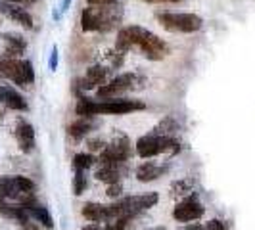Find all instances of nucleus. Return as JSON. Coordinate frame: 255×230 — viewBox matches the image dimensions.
Instances as JSON below:
<instances>
[{"label":"nucleus","mask_w":255,"mask_h":230,"mask_svg":"<svg viewBox=\"0 0 255 230\" xmlns=\"http://www.w3.org/2000/svg\"><path fill=\"white\" fill-rule=\"evenodd\" d=\"M83 230H104V227L100 223H90L87 227H83Z\"/></svg>","instance_id":"32"},{"label":"nucleus","mask_w":255,"mask_h":230,"mask_svg":"<svg viewBox=\"0 0 255 230\" xmlns=\"http://www.w3.org/2000/svg\"><path fill=\"white\" fill-rule=\"evenodd\" d=\"M0 13L6 15L8 19H12L15 23H19L25 29H33L35 21H33V15L27 12L25 6H19V4H8V2H2L0 4Z\"/></svg>","instance_id":"14"},{"label":"nucleus","mask_w":255,"mask_h":230,"mask_svg":"<svg viewBox=\"0 0 255 230\" xmlns=\"http://www.w3.org/2000/svg\"><path fill=\"white\" fill-rule=\"evenodd\" d=\"M52 71H56V67H58V48H52V54H50V62H48Z\"/></svg>","instance_id":"30"},{"label":"nucleus","mask_w":255,"mask_h":230,"mask_svg":"<svg viewBox=\"0 0 255 230\" xmlns=\"http://www.w3.org/2000/svg\"><path fill=\"white\" fill-rule=\"evenodd\" d=\"M37 192V184L27 177H0V196L6 202L12 204H25L27 200L35 198Z\"/></svg>","instance_id":"9"},{"label":"nucleus","mask_w":255,"mask_h":230,"mask_svg":"<svg viewBox=\"0 0 255 230\" xmlns=\"http://www.w3.org/2000/svg\"><path fill=\"white\" fill-rule=\"evenodd\" d=\"M146 4H179L182 0H142Z\"/></svg>","instance_id":"31"},{"label":"nucleus","mask_w":255,"mask_h":230,"mask_svg":"<svg viewBox=\"0 0 255 230\" xmlns=\"http://www.w3.org/2000/svg\"><path fill=\"white\" fill-rule=\"evenodd\" d=\"M0 77L12 81L17 87H29L35 83V69L29 60L0 54Z\"/></svg>","instance_id":"8"},{"label":"nucleus","mask_w":255,"mask_h":230,"mask_svg":"<svg viewBox=\"0 0 255 230\" xmlns=\"http://www.w3.org/2000/svg\"><path fill=\"white\" fill-rule=\"evenodd\" d=\"M13 136H15V142L19 146V150L23 153H31L37 146V138H35V128L31 123L27 121H19L15 125V130H13Z\"/></svg>","instance_id":"13"},{"label":"nucleus","mask_w":255,"mask_h":230,"mask_svg":"<svg viewBox=\"0 0 255 230\" xmlns=\"http://www.w3.org/2000/svg\"><path fill=\"white\" fill-rule=\"evenodd\" d=\"M155 19L169 33L192 35L204 27V17L192 12H157Z\"/></svg>","instance_id":"5"},{"label":"nucleus","mask_w":255,"mask_h":230,"mask_svg":"<svg viewBox=\"0 0 255 230\" xmlns=\"http://www.w3.org/2000/svg\"><path fill=\"white\" fill-rule=\"evenodd\" d=\"M123 19V12L117 6H89L81 12V29L83 31H89V33H94V31H112L115 27L121 23Z\"/></svg>","instance_id":"4"},{"label":"nucleus","mask_w":255,"mask_h":230,"mask_svg":"<svg viewBox=\"0 0 255 230\" xmlns=\"http://www.w3.org/2000/svg\"><path fill=\"white\" fill-rule=\"evenodd\" d=\"M132 157V142L123 130H115L112 140L106 144V148L100 153L98 163H117L127 165V161Z\"/></svg>","instance_id":"10"},{"label":"nucleus","mask_w":255,"mask_h":230,"mask_svg":"<svg viewBox=\"0 0 255 230\" xmlns=\"http://www.w3.org/2000/svg\"><path fill=\"white\" fill-rule=\"evenodd\" d=\"M106 144H108V142L104 140V138H100V136H98V138H89V140H87V146H89L90 153L92 152L102 153V150L106 148Z\"/></svg>","instance_id":"26"},{"label":"nucleus","mask_w":255,"mask_h":230,"mask_svg":"<svg viewBox=\"0 0 255 230\" xmlns=\"http://www.w3.org/2000/svg\"><path fill=\"white\" fill-rule=\"evenodd\" d=\"M130 48H138L144 58L152 62H161L171 54L169 44L161 37H157L150 29L140 25H125L119 29L117 40H115V50L128 52Z\"/></svg>","instance_id":"1"},{"label":"nucleus","mask_w":255,"mask_h":230,"mask_svg":"<svg viewBox=\"0 0 255 230\" xmlns=\"http://www.w3.org/2000/svg\"><path fill=\"white\" fill-rule=\"evenodd\" d=\"M167 171H169V165H161V163H155V161H144L136 167L134 177L138 182H153L159 177H163Z\"/></svg>","instance_id":"17"},{"label":"nucleus","mask_w":255,"mask_h":230,"mask_svg":"<svg viewBox=\"0 0 255 230\" xmlns=\"http://www.w3.org/2000/svg\"><path fill=\"white\" fill-rule=\"evenodd\" d=\"M125 175H127V165H117V163H98V169L94 173V177L106 184L121 182Z\"/></svg>","instance_id":"16"},{"label":"nucleus","mask_w":255,"mask_h":230,"mask_svg":"<svg viewBox=\"0 0 255 230\" xmlns=\"http://www.w3.org/2000/svg\"><path fill=\"white\" fill-rule=\"evenodd\" d=\"M204 213H205L204 204H202L196 196H188V198L177 202L175 209H173V219H175L177 223L188 225V223L200 221V219L204 217Z\"/></svg>","instance_id":"11"},{"label":"nucleus","mask_w":255,"mask_h":230,"mask_svg":"<svg viewBox=\"0 0 255 230\" xmlns=\"http://www.w3.org/2000/svg\"><path fill=\"white\" fill-rule=\"evenodd\" d=\"M0 21H2V13H0Z\"/></svg>","instance_id":"37"},{"label":"nucleus","mask_w":255,"mask_h":230,"mask_svg":"<svg viewBox=\"0 0 255 230\" xmlns=\"http://www.w3.org/2000/svg\"><path fill=\"white\" fill-rule=\"evenodd\" d=\"M89 188V177H87V171H77L73 175V194L75 196H83Z\"/></svg>","instance_id":"25"},{"label":"nucleus","mask_w":255,"mask_h":230,"mask_svg":"<svg viewBox=\"0 0 255 230\" xmlns=\"http://www.w3.org/2000/svg\"><path fill=\"white\" fill-rule=\"evenodd\" d=\"M146 85V79L138 73H121L115 79L108 81L96 90V98L98 100H114V98H123L127 92L132 90H140Z\"/></svg>","instance_id":"6"},{"label":"nucleus","mask_w":255,"mask_h":230,"mask_svg":"<svg viewBox=\"0 0 255 230\" xmlns=\"http://www.w3.org/2000/svg\"><path fill=\"white\" fill-rule=\"evenodd\" d=\"M108 73L110 69L104 65H92L87 69V73L79 81V87L83 90H98L102 85L108 83Z\"/></svg>","instance_id":"12"},{"label":"nucleus","mask_w":255,"mask_h":230,"mask_svg":"<svg viewBox=\"0 0 255 230\" xmlns=\"http://www.w3.org/2000/svg\"><path fill=\"white\" fill-rule=\"evenodd\" d=\"M89 6H117L119 0H85Z\"/></svg>","instance_id":"29"},{"label":"nucleus","mask_w":255,"mask_h":230,"mask_svg":"<svg viewBox=\"0 0 255 230\" xmlns=\"http://www.w3.org/2000/svg\"><path fill=\"white\" fill-rule=\"evenodd\" d=\"M205 230H227V223L221 219H211L209 223H205Z\"/></svg>","instance_id":"28"},{"label":"nucleus","mask_w":255,"mask_h":230,"mask_svg":"<svg viewBox=\"0 0 255 230\" xmlns=\"http://www.w3.org/2000/svg\"><path fill=\"white\" fill-rule=\"evenodd\" d=\"M159 202V196L155 192H146V194H136V196H121L119 200H114L112 204L106 205V221L114 219H136L144 211L155 207Z\"/></svg>","instance_id":"3"},{"label":"nucleus","mask_w":255,"mask_h":230,"mask_svg":"<svg viewBox=\"0 0 255 230\" xmlns=\"http://www.w3.org/2000/svg\"><path fill=\"white\" fill-rule=\"evenodd\" d=\"M4 56H10V58H21L27 50V42L21 35H15V33H4Z\"/></svg>","instance_id":"19"},{"label":"nucleus","mask_w":255,"mask_h":230,"mask_svg":"<svg viewBox=\"0 0 255 230\" xmlns=\"http://www.w3.org/2000/svg\"><path fill=\"white\" fill-rule=\"evenodd\" d=\"M94 163H96V159L92 153L81 152L75 153V157H73V169H77V171H89Z\"/></svg>","instance_id":"24"},{"label":"nucleus","mask_w":255,"mask_h":230,"mask_svg":"<svg viewBox=\"0 0 255 230\" xmlns=\"http://www.w3.org/2000/svg\"><path fill=\"white\" fill-rule=\"evenodd\" d=\"M69 2H71V0H64V2H62V10H67V6H69Z\"/></svg>","instance_id":"34"},{"label":"nucleus","mask_w":255,"mask_h":230,"mask_svg":"<svg viewBox=\"0 0 255 230\" xmlns=\"http://www.w3.org/2000/svg\"><path fill=\"white\" fill-rule=\"evenodd\" d=\"M0 102L4 104L6 108H10L13 112H27V102L25 98L13 89V87H0Z\"/></svg>","instance_id":"18"},{"label":"nucleus","mask_w":255,"mask_h":230,"mask_svg":"<svg viewBox=\"0 0 255 230\" xmlns=\"http://www.w3.org/2000/svg\"><path fill=\"white\" fill-rule=\"evenodd\" d=\"M110 198H114V200H119L121 198V194H123V186H121V182H115V184H108V192H106Z\"/></svg>","instance_id":"27"},{"label":"nucleus","mask_w":255,"mask_h":230,"mask_svg":"<svg viewBox=\"0 0 255 230\" xmlns=\"http://www.w3.org/2000/svg\"><path fill=\"white\" fill-rule=\"evenodd\" d=\"M146 110V104L134 98H114V100H98L89 96H79L75 114L79 117H96V115H127Z\"/></svg>","instance_id":"2"},{"label":"nucleus","mask_w":255,"mask_h":230,"mask_svg":"<svg viewBox=\"0 0 255 230\" xmlns=\"http://www.w3.org/2000/svg\"><path fill=\"white\" fill-rule=\"evenodd\" d=\"M169 190H171V196H173V198L184 200V198H188V196H194V184H192L190 179H180V180H175Z\"/></svg>","instance_id":"23"},{"label":"nucleus","mask_w":255,"mask_h":230,"mask_svg":"<svg viewBox=\"0 0 255 230\" xmlns=\"http://www.w3.org/2000/svg\"><path fill=\"white\" fill-rule=\"evenodd\" d=\"M2 119H4V115H2V112H0V123H2Z\"/></svg>","instance_id":"36"},{"label":"nucleus","mask_w":255,"mask_h":230,"mask_svg":"<svg viewBox=\"0 0 255 230\" xmlns=\"http://www.w3.org/2000/svg\"><path fill=\"white\" fill-rule=\"evenodd\" d=\"M6 204H8V202H6V200H4L2 196H0V215L4 213V207H6Z\"/></svg>","instance_id":"33"},{"label":"nucleus","mask_w":255,"mask_h":230,"mask_svg":"<svg viewBox=\"0 0 255 230\" xmlns=\"http://www.w3.org/2000/svg\"><path fill=\"white\" fill-rule=\"evenodd\" d=\"M148 230H167V229H163V227H153V229H148Z\"/></svg>","instance_id":"35"},{"label":"nucleus","mask_w":255,"mask_h":230,"mask_svg":"<svg viewBox=\"0 0 255 230\" xmlns=\"http://www.w3.org/2000/svg\"><path fill=\"white\" fill-rule=\"evenodd\" d=\"M81 213L89 223H104L106 221V205L98 204V202H87L81 207Z\"/></svg>","instance_id":"21"},{"label":"nucleus","mask_w":255,"mask_h":230,"mask_svg":"<svg viewBox=\"0 0 255 230\" xmlns=\"http://www.w3.org/2000/svg\"><path fill=\"white\" fill-rule=\"evenodd\" d=\"M94 128V121L92 117H79L77 121H73L69 127H67V136L73 138V140H81L89 134L90 130Z\"/></svg>","instance_id":"20"},{"label":"nucleus","mask_w":255,"mask_h":230,"mask_svg":"<svg viewBox=\"0 0 255 230\" xmlns=\"http://www.w3.org/2000/svg\"><path fill=\"white\" fill-rule=\"evenodd\" d=\"M19 205L25 207V211L31 215V219H35L40 227H44V229H54V219H52L50 211L42 204H38L37 196L31 198V200H27L25 204H19Z\"/></svg>","instance_id":"15"},{"label":"nucleus","mask_w":255,"mask_h":230,"mask_svg":"<svg viewBox=\"0 0 255 230\" xmlns=\"http://www.w3.org/2000/svg\"><path fill=\"white\" fill-rule=\"evenodd\" d=\"M134 150L142 159H152V157L161 155V153H177L180 150V142L175 136H163V134L148 132V134H144L136 140Z\"/></svg>","instance_id":"7"},{"label":"nucleus","mask_w":255,"mask_h":230,"mask_svg":"<svg viewBox=\"0 0 255 230\" xmlns=\"http://www.w3.org/2000/svg\"><path fill=\"white\" fill-rule=\"evenodd\" d=\"M179 121H177V117H173V115H167L165 119H161L155 127L152 128L153 134H163V136H175L177 132H179Z\"/></svg>","instance_id":"22"}]
</instances>
